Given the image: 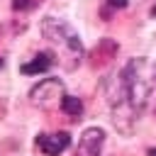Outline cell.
Segmentation results:
<instances>
[{
    "mask_svg": "<svg viewBox=\"0 0 156 156\" xmlns=\"http://www.w3.org/2000/svg\"><path fill=\"white\" fill-rule=\"evenodd\" d=\"M119 78H122V85H124V93L132 107L141 112L149 105V100L156 95V63L144 56L132 58L119 71Z\"/></svg>",
    "mask_w": 156,
    "mask_h": 156,
    "instance_id": "obj_1",
    "label": "cell"
},
{
    "mask_svg": "<svg viewBox=\"0 0 156 156\" xmlns=\"http://www.w3.org/2000/svg\"><path fill=\"white\" fill-rule=\"evenodd\" d=\"M105 90H107V102H110V110H112V122L119 132L129 134L132 127H134V119H136V110L132 107L127 93H124V85H122V78L119 73L117 76H110V80L105 83Z\"/></svg>",
    "mask_w": 156,
    "mask_h": 156,
    "instance_id": "obj_2",
    "label": "cell"
},
{
    "mask_svg": "<svg viewBox=\"0 0 156 156\" xmlns=\"http://www.w3.org/2000/svg\"><path fill=\"white\" fill-rule=\"evenodd\" d=\"M41 34L56 44L61 51H66L68 56H73L76 61H80V54H83V44H80V37L78 32L63 22V20H56V17H44L41 20Z\"/></svg>",
    "mask_w": 156,
    "mask_h": 156,
    "instance_id": "obj_3",
    "label": "cell"
},
{
    "mask_svg": "<svg viewBox=\"0 0 156 156\" xmlns=\"http://www.w3.org/2000/svg\"><path fill=\"white\" fill-rule=\"evenodd\" d=\"M29 100L39 107H51L63 100V83L58 78H44L29 90Z\"/></svg>",
    "mask_w": 156,
    "mask_h": 156,
    "instance_id": "obj_4",
    "label": "cell"
},
{
    "mask_svg": "<svg viewBox=\"0 0 156 156\" xmlns=\"http://www.w3.org/2000/svg\"><path fill=\"white\" fill-rule=\"evenodd\" d=\"M37 146L46 156H58L71 146V134L68 132H51V134H39Z\"/></svg>",
    "mask_w": 156,
    "mask_h": 156,
    "instance_id": "obj_5",
    "label": "cell"
},
{
    "mask_svg": "<svg viewBox=\"0 0 156 156\" xmlns=\"http://www.w3.org/2000/svg\"><path fill=\"white\" fill-rule=\"evenodd\" d=\"M102 141H105V132L100 127H88L78 139V154L76 156H100Z\"/></svg>",
    "mask_w": 156,
    "mask_h": 156,
    "instance_id": "obj_6",
    "label": "cell"
},
{
    "mask_svg": "<svg viewBox=\"0 0 156 156\" xmlns=\"http://www.w3.org/2000/svg\"><path fill=\"white\" fill-rule=\"evenodd\" d=\"M51 66H54V54L41 51V54H37L32 61L22 63V66H20V71H22V73H27V76H32V73H44V71H49Z\"/></svg>",
    "mask_w": 156,
    "mask_h": 156,
    "instance_id": "obj_7",
    "label": "cell"
},
{
    "mask_svg": "<svg viewBox=\"0 0 156 156\" xmlns=\"http://www.w3.org/2000/svg\"><path fill=\"white\" fill-rule=\"evenodd\" d=\"M61 110H63L68 117H78V115L83 112V102H80L78 98H73V95H63V100H61Z\"/></svg>",
    "mask_w": 156,
    "mask_h": 156,
    "instance_id": "obj_8",
    "label": "cell"
},
{
    "mask_svg": "<svg viewBox=\"0 0 156 156\" xmlns=\"http://www.w3.org/2000/svg\"><path fill=\"white\" fill-rule=\"evenodd\" d=\"M12 7L15 10H29V7H34V0H12Z\"/></svg>",
    "mask_w": 156,
    "mask_h": 156,
    "instance_id": "obj_9",
    "label": "cell"
},
{
    "mask_svg": "<svg viewBox=\"0 0 156 156\" xmlns=\"http://www.w3.org/2000/svg\"><path fill=\"white\" fill-rule=\"evenodd\" d=\"M107 5L115 10H122V7H127V0H107Z\"/></svg>",
    "mask_w": 156,
    "mask_h": 156,
    "instance_id": "obj_10",
    "label": "cell"
},
{
    "mask_svg": "<svg viewBox=\"0 0 156 156\" xmlns=\"http://www.w3.org/2000/svg\"><path fill=\"white\" fill-rule=\"evenodd\" d=\"M149 156H156V149H149Z\"/></svg>",
    "mask_w": 156,
    "mask_h": 156,
    "instance_id": "obj_11",
    "label": "cell"
},
{
    "mask_svg": "<svg viewBox=\"0 0 156 156\" xmlns=\"http://www.w3.org/2000/svg\"><path fill=\"white\" fill-rule=\"evenodd\" d=\"M0 68H2V58H0Z\"/></svg>",
    "mask_w": 156,
    "mask_h": 156,
    "instance_id": "obj_12",
    "label": "cell"
}]
</instances>
